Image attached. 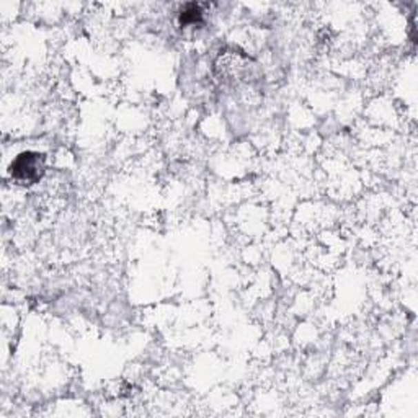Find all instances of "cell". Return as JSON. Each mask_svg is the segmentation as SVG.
<instances>
[{
    "instance_id": "obj_1",
    "label": "cell",
    "mask_w": 418,
    "mask_h": 418,
    "mask_svg": "<svg viewBox=\"0 0 418 418\" xmlns=\"http://www.w3.org/2000/svg\"><path fill=\"white\" fill-rule=\"evenodd\" d=\"M44 159L38 152H23L12 162L10 175L20 183H37L43 177Z\"/></svg>"
},
{
    "instance_id": "obj_2",
    "label": "cell",
    "mask_w": 418,
    "mask_h": 418,
    "mask_svg": "<svg viewBox=\"0 0 418 418\" xmlns=\"http://www.w3.org/2000/svg\"><path fill=\"white\" fill-rule=\"evenodd\" d=\"M201 17H203V12L201 8H199L198 6H195V3H191V6H186V8L183 12H181L180 15V21L181 25H197V23H201Z\"/></svg>"
}]
</instances>
